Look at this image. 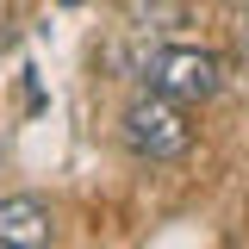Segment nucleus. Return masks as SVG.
<instances>
[{
  "instance_id": "1",
  "label": "nucleus",
  "mask_w": 249,
  "mask_h": 249,
  "mask_svg": "<svg viewBox=\"0 0 249 249\" xmlns=\"http://www.w3.org/2000/svg\"><path fill=\"white\" fill-rule=\"evenodd\" d=\"M119 131H124V143L143 156V162H175V156H187V143H193V124H187L181 100H168V93L131 100Z\"/></svg>"
},
{
  "instance_id": "2",
  "label": "nucleus",
  "mask_w": 249,
  "mask_h": 249,
  "mask_svg": "<svg viewBox=\"0 0 249 249\" xmlns=\"http://www.w3.org/2000/svg\"><path fill=\"white\" fill-rule=\"evenodd\" d=\"M143 81H150V93H168V100H181V106H199V100L218 93L224 69H218V56L199 50V44H168V50H156V56L143 62Z\"/></svg>"
},
{
  "instance_id": "3",
  "label": "nucleus",
  "mask_w": 249,
  "mask_h": 249,
  "mask_svg": "<svg viewBox=\"0 0 249 249\" xmlns=\"http://www.w3.org/2000/svg\"><path fill=\"white\" fill-rule=\"evenodd\" d=\"M56 237V218L31 193H6L0 199V249H44Z\"/></svg>"
},
{
  "instance_id": "4",
  "label": "nucleus",
  "mask_w": 249,
  "mask_h": 249,
  "mask_svg": "<svg viewBox=\"0 0 249 249\" xmlns=\"http://www.w3.org/2000/svg\"><path fill=\"white\" fill-rule=\"evenodd\" d=\"M56 6H88V0H56Z\"/></svg>"
},
{
  "instance_id": "5",
  "label": "nucleus",
  "mask_w": 249,
  "mask_h": 249,
  "mask_svg": "<svg viewBox=\"0 0 249 249\" xmlns=\"http://www.w3.org/2000/svg\"><path fill=\"white\" fill-rule=\"evenodd\" d=\"M0 156H6V143H0Z\"/></svg>"
}]
</instances>
